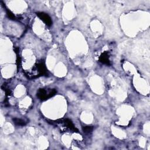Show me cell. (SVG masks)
<instances>
[{"instance_id":"1","label":"cell","mask_w":150,"mask_h":150,"mask_svg":"<svg viewBox=\"0 0 150 150\" xmlns=\"http://www.w3.org/2000/svg\"><path fill=\"white\" fill-rule=\"evenodd\" d=\"M56 93V91L55 89L47 91L44 89H40L37 93V96L39 98V99L42 100H45L54 96Z\"/></svg>"},{"instance_id":"2","label":"cell","mask_w":150,"mask_h":150,"mask_svg":"<svg viewBox=\"0 0 150 150\" xmlns=\"http://www.w3.org/2000/svg\"><path fill=\"white\" fill-rule=\"evenodd\" d=\"M38 17L41 19L43 22L47 25L48 26H51L52 24V19L48 14L44 13H38L37 14Z\"/></svg>"},{"instance_id":"3","label":"cell","mask_w":150,"mask_h":150,"mask_svg":"<svg viewBox=\"0 0 150 150\" xmlns=\"http://www.w3.org/2000/svg\"><path fill=\"white\" fill-rule=\"evenodd\" d=\"M99 61L103 64L110 65V63L108 53L107 52H104V53H103L99 57Z\"/></svg>"},{"instance_id":"4","label":"cell","mask_w":150,"mask_h":150,"mask_svg":"<svg viewBox=\"0 0 150 150\" xmlns=\"http://www.w3.org/2000/svg\"><path fill=\"white\" fill-rule=\"evenodd\" d=\"M37 66V70H38V72L39 73V75L40 76H43L45 75H46L47 73V70L46 69L45 65L43 62L41 63H39V64H38Z\"/></svg>"},{"instance_id":"5","label":"cell","mask_w":150,"mask_h":150,"mask_svg":"<svg viewBox=\"0 0 150 150\" xmlns=\"http://www.w3.org/2000/svg\"><path fill=\"white\" fill-rule=\"evenodd\" d=\"M13 122L17 126H24L26 125V122L24 120H23L21 119V118H14L13 119Z\"/></svg>"},{"instance_id":"6","label":"cell","mask_w":150,"mask_h":150,"mask_svg":"<svg viewBox=\"0 0 150 150\" xmlns=\"http://www.w3.org/2000/svg\"><path fill=\"white\" fill-rule=\"evenodd\" d=\"M93 127L92 126H86L83 128V130L86 133H91L93 130Z\"/></svg>"},{"instance_id":"7","label":"cell","mask_w":150,"mask_h":150,"mask_svg":"<svg viewBox=\"0 0 150 150\" xmlns=\"http://www.w3.org/2000/svg\"><path fill=\"white\" fill-rule=\"evenodd\" d=\"M7 15L8 16V17L11 19H13V20L16 19L15 15L11 13V11H10L9 10H7Z\"/></svg>"}]
</instances>
